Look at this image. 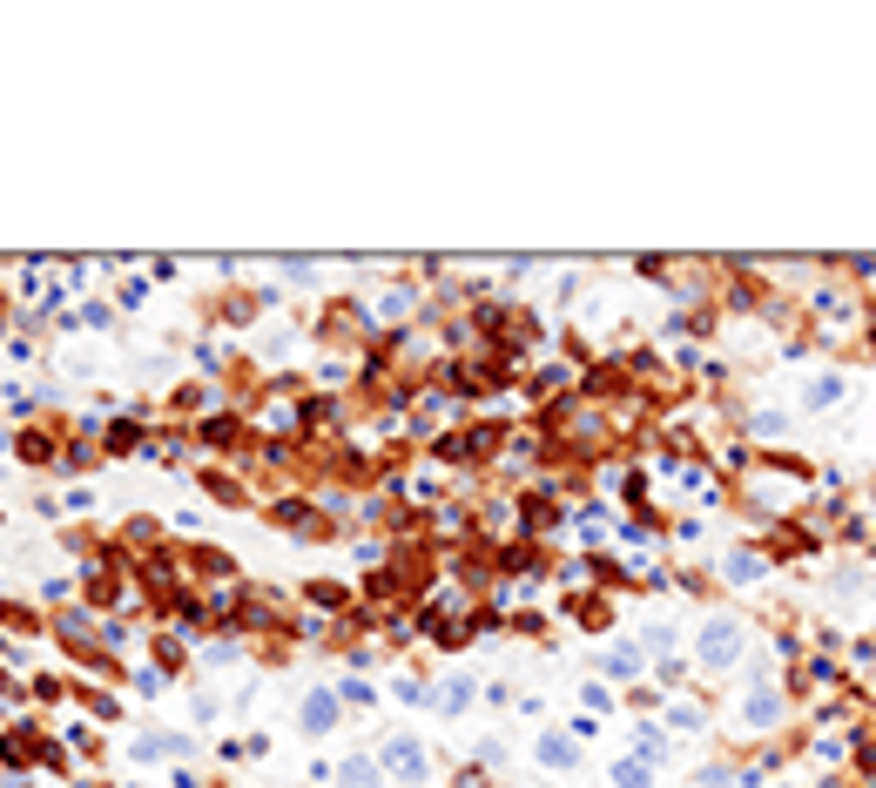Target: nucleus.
<instances>
[{"label":"nucleus","instance_id":"f257e3e1","mask_svg":"<svg viewBox=\"0 0 876 788\" xmlns=\"http://www.w3.org/2000/svg\"><path fill=\"white\" fill-rule=\"evenodd\" d=\"M735 661H741V627L722 613L701 627V667H735Z\"/></svg>","mask_w":876,"mask_h":788},{"label":"nucleus","instance_id":"f03ea898","mask_svg":"<svg viewBox=\"0 0 876 788\" xmlns=\"http://www.w3.org/2000/svg\"><path fill=\"white\" fill-rule=\"evenodd\" d=\"M802 398H809L815 411H823V405H836V398H843V378H809V391H802Z\"/></svg>","mask_w":876,"mask_h":788}]
</instances>
